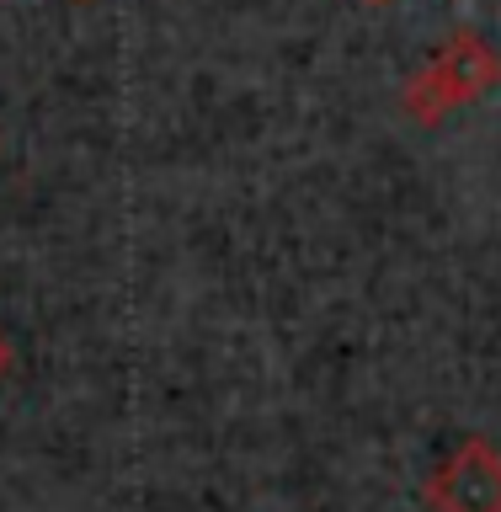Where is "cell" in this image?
Returning <instances> with one entry per match:
<instances>
[{
    "mask_svg": "<svg viewBox=\"0 0 501 512\" xmlns=\"http://www.w3.org/2000/svg\"><path fill=\"white\" fill-rule=\"evenodd\" d=\"M368 6H390V0H368Z\"/></svg>",
    "mask_w": 501,
    "mask_h": 512,
    "instance_id": "4",
    "label": "cell"
},
{
    "mask_svg": "<svg viewBox=\"0 0 501 512\" xmlns=\"http://www.w3.org/2000/svg\"><path fill=\"white\" fill-rule=\"evenodd\" d=\"M432 512H501V454L486 438H464L427 480Z\"/></svg>",
    "mask_w": 501,
    "mask_h": 512,
    "instance_id": "2",
    "label": "cell"
},
{
    "mask_svg": "<svg viewBox=\"0 0 501 512\" xmlns=\"http://www.w3.org/2000/svg\"><path fill=\"white\" fill-rule=\"evenodd\" d=\"M11 358H16V352H11V336H6V331H0V379H6V374H11Z\"/></svg>",
    "mask_w": 501,
    "mask_h": 512,
    "instance_id": "3",
    "label": "cell"
},
{
    "mask_svg": "<svg viewBox=\"0 0 501 512\" xmlns=\"http://www.w3.org/2000/svg\"><path fill=\"white\" fill-rule=\"evenodd\" d=\"M501 80V59L486 48V38L475 32H459L438 48V59L427 70H416L406 80V118L416 123H443L454 107L480 102L491 86Z\"/></svg>",
    "mask_w": 501,
    "mask_h": 512,
    "instance_id": "1",
    "label": "cell"
}]
</instances>
